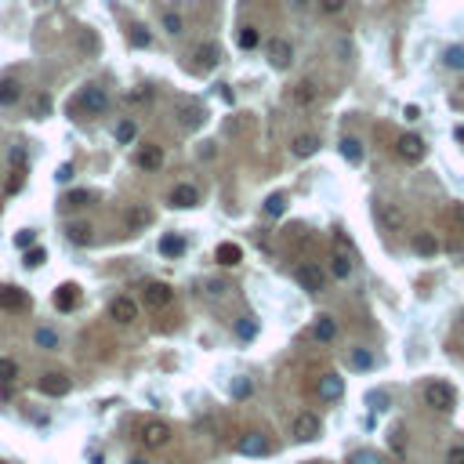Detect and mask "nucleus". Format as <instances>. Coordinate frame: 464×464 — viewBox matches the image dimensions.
Listing matches in <instances>:
<instances>
[{
	"label": "nucleus",
	"mask_w": 464,
	"mask_h": 464,
	"mask_svg": "<svg viewBox=\"0 0 464 464\" xmlns=\"http://www.w3.org/2000/svg\"><path fill=\"white\" fill-rule=\"evenodd\" d=\"M109 109V94H105V87H98V84H87V87H80L73 98H69V117L76 113V117H102Z\"/></svg>",
	"instance_id": "obj_1"
},
{
	"label": "nucleus",
	"mask_w": 464,
	"mask_h": 464,
	"mask_svg": "<svg viewBox=\"0 0 464 464\" xmlns=\"http://www.w3.org/2000/svg\"><path fill=\"white\" fill-rule=\"evenodd\" d=\"M454 403H457L454 385H446V381H428L424 385V406H431L436 413H450Z\"/></svg>",
	"instance_id": "obj_2"
},
{
	"label": "nucleus",
	"mask_w": 464,
	"mask_h": 464,
	"mask_svg": "<svg viewBox=\"0 0 464 464\" xmlns=\"http://www.w3.org/2000/svg\"><path fill=\"white\" fill-rule=\"evenodd\" d=\"M298 286H301V291H309V294H323L327 291V272L319 268L316 261H305L298 268Z\"/></svg>",
	"instance_id": "obj_3"
},
{
	"label": "nucleus",
	"mask_w": 464,
	"mask_h": 464,
	"mask_svg": "<svg viewBox=\"0 0 464 464\" xmlns=\"http://www.w3.org/2000/svg\"><path fill=\"white\" fill-rule=\"evenodd\" d=\"M395 153H399V160H406V164H421V160H424V138L421 135H399L395 138Z\"/></svg>",
	"instance_id": "obj_4"
},
{
	"label": "nucleus",
	"mask_w": 464,
	"mask_h": 464,
	"mask_svg": "<svg viewBox=\"0 0 464 464\" xmlns=\"http://www.w3.org/2000/svg\"><path fill=\"white\" fill-rule=\"evenodd\" d=\"M291 62H294V47L283 37H272L268 40V66L272 69H291Z\"/></svg>",
	"instance_id": "obj_5"
},
{
	"label": "nucleus",
	"mask_w": 464,
	"mask_h": 464,
	"mask_svg": "<svg viewBox=\"0 0 464 464\" xmlns=\"http://www.w3.org/2000/svg\"><path fill=\"white\" fill-rule=\"evenodd\" d=\"M141 442H146V450H160V446L171 442V428L164 421H146L141 424Z\"/></svg>",
	"instance_id": "obj_6"
},
{
	"label": "nucleus",
	"mask_w": 464,
	"mask_h": 464,
	"mask_svg": "<svg viewBox=\"0 0 464 464\" xmlns=\"http://www.w3.org/2000/svg\"><path fill=\"white\" fill-rule=\"evenodd\" d=\"M319 431H323V421H319L316 413H298V421H294V439L298 442H316Z\"/></svg>",
	"instance_id": "obj_7"
},
{
	"label": "nucleus",
	"mask_w": 464,
	"mask_h": 464,
	"mask_svg": "<svg viewBox=\"0 0 464 464\" xmlns=\"http://www.w3.org/2000/svg\"><path fill=\"white\" fill-rule=\"evenodd\" d=\"M236 450L243 454V457H265V454L272 450V442H268V436L250 431V436H239V439H236Z\"/></svg>",
	"instance_id": "obj_8"
},
{
	"label": "nucleus",
	"mask_w": 464,
	"mask_h": 464,
	"mask_svg": "<svg viewBox=\"0 0 464 464\" xmlns=\"http://www.w3.org/2000/svg\"><path fill=\"white\" fill-rule=\"evenodd\" d=\"M37 388H40L44 395H55V399H62V395H69V388H73V381H69L66 374H58V370H51V374H44V377L37 381Z\"/></svg>",
	"instance_id": "obj_9"
},
{
	"label": "nucleus",
	"mask_w": 464,
	"mask_h": 464,
	"mask_svg": "<svg viewBox=\"0 0 464 464\" xmlns=\"http://www.w3.org/2000/svg\"><path fill=\"white\" fill-rule=\"evenodd\" d=\"M0 309L4 312H26L29 309V294L22 286H0Z\"/></svg>",
	"instance_id": "obj_10"
},
{
	"label": "nucleus",
	"mask_w": 464,
	"mask_h": 464,
	"mask_svg": "<svg viewBox=\"0 0 464 464\" xmlns=\"http://www.w3.org/2000/svg\"><path fill=\"white\" fill-rule=\"evenodd\" d=\"M218 58H221V51H218V44H211V40H203L196 51H193V69H200V73H211L214 66H218Z\"/></svg>",
	"instance_id": "obj_11"
},
{
	"label": "nucleus",
	"mask_w": 464,
	"mask_h": 464,
	"mask_svg": "<svg viewBox=\"0 0 464 464\" xmlns=\"http://www.w3.org/2000/svg\"><path fill=\"white\" fill-rule=\"evenodd\" d=\"M316 388H319V399H323V403H338V399L345 395V377H338V374H323Z\"/></svg>",
	"instance_id": "obj_12"
},
{
	"label": "nucleus",
	"mask_w": 464,
	"mask_h": 464,
	"mask_svg": "<svg viewBox=\"0 0 464 464\" xmlns=\"http://www.w3.org/2000/svg\"><path fill=\"white\" fill-rule=\"evenodd\" d=\"M167 203L178 207V211H185V207H196V203H200V189L189 185V182H185V185H174L171 196H167Z\"/></svg>",
	"instance_id": "obj_13"
},
{
	"label": "nucleus",
	"mask_w": 464,
	"mask_h": 464,
	"mask_svg": "<svg viewBox=\"0 0 464 464\" xmlns=\"http://www.w3.org/2000/svg\"><path fill=\"white\" fill-rule=\"evenodd\" d=\"M76 305H80V286L76 283H62L55 291V309L58 312H73Z\"/></svg>",
	"instance_id": "obj_14"
},
{
	"label": "nucleus",
	"mask_w": 464,
	"mask_h": 464,
	"mask_svg": "<svg viewBox=\"0 0 464 464\" xmlns=\"http://www.w3.org/2000/svg\"><path fill=\"white\" fill-rule=\"evenodd\" d=\"M109 316H113L117 319V323H135V319H138V305H135V301L131 298H113V305H109Z\"/></svg>",
	"instance_id": "obj_15"
},
{
	"label": "nucleus",
	"mask_w": 464,
	"mask_h": 464,
	"mask_svg": "<svg viewBox=\"0 0 464 464\" xmlns=\"http://www.w3.org/2000/svg\"><path fill=\"white\" fill-rule=\"evenodd\" d=\"M135 164L141 171H160V167H164V149H160V146H141L135 153Z\"/></svg>",
	"instance_id": "obj_16"
},
{
	"label": "nucleus",
	"mask_w": 464,
	"mask_h": 464,
	"mask_svg": "<svg viewBox=\"0 0 464 464\" xmlns=\"http://www.w3.org/2000/svg\"><path fill=\"white\" fill-rule=\"evenodd\" d=\"M312 338H316L319 345H330L334 338H338V319H334V316H316Z\"/></svg>",
	"instance_id": "obj_17"
},
{
	"label": "nucleus",
	"mask_w": 464,
	"mask_h": 464,
	"mask_svg": "<svg viewBox=\"0 0 464 464\" xmlns=\"http://www.w3.org/2000/svg\"><path fill=\"white\" fill-rule=\"evenodd\" d=\"M146 301H149L153 309H164V305H171V301H174V291H171L167 283H149L146 286Z\"/></svg>",
	"instance_id": "obj_18"
},
{
	"label": "nucleus",
	"mask_w": 464,
	"mask_h": 464,
	"mask_svg": "<svg viewBox=\"0 0 464 464\" xmlns=\"http://www.w3.org/2000/svg\"><path fill=\"white\" fill-rule=\"evenodd\" d=\"M374 214H377V221H381V225H385V229H399V225H403V211H399V207H388V203H374Z\"/></svg>",
	"instance_id": "obj_19"
},
{
	"label": "nucleus",
	"mask_w": 464,
	"mask_h": 464,
	"mask_svg": "<svg viewBox=\"0 0 464 464\" xmlns=\"http://www.w3.org/2000/svg\"><path fill=\"white\" fill-rule=\"evenodd\" d=\"M316 98H319V87L312 84V80H301V84L291 87V102L294 105H312Z\"/></svg>",
	"instance_id": "obj_20"
},
{
	"label": "nucleus",
	"mask_w": 464,
	"mask_h": 464,
	"mask_svg": "<svg viewBox=\"0 0 464 464\" xmlns=\"http://www.w3.org/2000/svg\"><path fill=\"white\" fill-rule=\"evenodd\" d=\"M160 254H164V258H182L185 254V236H178V232L160 236Z\"/></svg>",
	"instance_id": "obj_21"
},
{
	"label": "nucleus",
	"mask_w": 464,
	"mask_h": 464,
	"mask_svg": "<svg viewBox=\"0 0 464 464\" xmlns=\"http://www.w3.org/2000/svg\"><path fill=\"white\" fill-rule=\"evenodd\" d=\"M410 247H413V254H421V258H431V254H439V239L431 232H418L410 239Z\"/></svg>",
	"instance_id": "obj_22"
},
{
	"label": "nucleus",
	"mask_w": 464,
	"mask_h": 464,
	"mask_svg": "<svg viewBox=\"0 0 464 464\" xmlns=\"http://www.w3.org/2000/svg\"><path fill=\"white\" fill-rule=\"evenodd\" d=\"M214 258H218V265H239L243 261V250H239V243H218V250H214Z\"/></svg>",
	"instance_id": "obj_23"
},
{
	"label": "nucleus",
	"mask_w": 464,
	"mask_h": 464,
	"mask_svg": "<svg viewBox=\"0 0 464 464\" xmlns=\"http://www.w3.org/2000/svg\"><path fill=\"white\" fill-rule=\"evenodd\" d=\"M123 221H127V229H131V232H138V229H146L153 221V211H149V207H131Z\"/></svg>",
	"instance_id": "obj_24"
},
{
	"label": "nucleus",
	"mask_w": 464,
	"mask_h": 464,
	"mask_svg": "<svg viewBox=\"0 0 464 464\" xmlns=\"http://www.w3.org/2000/svg\"><path fill=\"white\" fill-rule=\"evenodd\" d=\"M374 363H377V359H374L370 348H352V352H348V366H352V370H370Z\"/></svg>",
	"instance_id": "obj_25"
},
{
	"label": "nucleus",
	"mask_w": 464,
	"mask_h": 464,
	"mask_svg": "<svg viewBox=\"0 0 464 464\" xmlns=\"http://www.w3.org/2000/svg\"><path fill=\"white\" fill-rule=\"evenodd\" d=\"M62 203L73 207V211H80V207H91L94 203V193H91V189H73V193L62 196Z\"/></svg>",
	"instance_id": "obj_26"
},
{
	"label": "nucleus",
	"mask_w": 464,
	"mask_h": 464,
	"mask_svg": "<svg viewBox=\"0 0 464 464\" xmlns=\"http://www.w3.org/2000/svg\"><path fill=\"white\" fill-rule=\"evenodd\" d=\"M341 156L348 160V164H363V141L359 138H341Z\"/></svg>",
	"instance_id": "obj_27"
},
{
	"label": "nucleus",
	"mask_w": 464,
	"mask_h": 464,
	"mask_svg": "<svg viewBox=\"0 0 464 464\" xmlns=\"http://www.w3.org/2000/svg\"><path fill=\"white\" fill-rule=\"evenodd\" d=\"M22 98V87H19V80H0V105H11V102H19Z\"/></svg>",
	"instance_id": "obj_28"
},
{
	"label": "nucleus",
	"mask_w": 464,
	"mask_h": 464,
	"mask_svg": "<svg viewBox=\"0 0 464 464\" xmlns=\"http://www.w3.org/2000/svg\"><path fill=\"white\" fill-rule=\"evenodd\" d=\"M319 153V138L316 135H298L294 138V156H316Z\"/></svg>",
	"instance_id": "obj_29"
},
{
	"label": "nucleus",
	"mask_w": 464,
	"mask_h": 464,
	"mask_svg": "<svg viewBox=\"0 0 464 464\" xmlns=\"http://www.w3.org/2000/svg\"><path fill=\"white\" fill-rule=\"evenodd\" d=\"M66 236H69V243H76V247H87V243H91V225H84V221H76V225H69V229H66Z\"/></svg>",
	"instance_id": "obj_30"
},
{
	"label": "nucleus",
	"mask_w": 464,
	"mask_h": 464,
	"mask_svg": "<svg viewBox=\"0 0 464 464\" xmlns=\"http://www.w3.org/2000/svg\"><path fill=\"white\" fill-rule=\"evenodd\" d=\"M127 44H131V47H149L153 44V33H149L146 26H131V29H127Z\"/></svg>",
	"instance_id": "obj_31"
},
{
	"label": "nucleus",
	"mask_w": 464,
	"mask_h": 464,
	"mask_svg": "<svg viewBox=\"0 0 464 464\" xmlns=\"http://www.w3.org/2000/svg\"><path fill=\"white\" fill-rule=\"evenodd\" d=\"M135 138H138V123L135 120H120L117 123V141H120V146H131Z\"/></svg>",
	"instance_id": "obj_32"
},
{
	"label": "nucleus",
	"mask_w": 464,
	"mask_h": 464,
	"mask_svg": "<svg viewBox=\"0 0 464 464\" xmlns=\"http://www.w3.org/2000/svg\"><path fill=\"white\" fill-rule=\"evenodd\" d=\"M330 268H334V276H338V280H348L352 276V258H348V254H334Z\"/></svg>",
	"instance_id": "obj_33"
},
{
	"label": "nucleus",
	"mask_w": 464,
	"mask_h": 464,
	"mask_svg": "<svg viewBox=\"0 0 464 464\" xmlns=\"http://www.w3.org/2000/svg\"><path fill=\"white\" fill-rule=\"evenodd\" d=\"M442 62H446L450 69H464V44H450V47H446Z\"/></svg>",
	"instance_id": "obj_34"
},
{
	"label": "nucleus",
	"mask_w": 464,
	"mask_h": 464,
	"mask_svg": "<svg viewBox=\"0 0 464 464\" xmlns=\"http://www.w3.org/2000/svg\"><path fill=\"white\" fill-rule=\"evenodd\" d=\"M258 29H254V26H243V29H239V33H236V44L239 47H243V51H250V47H258Z\"/></svg>",
	"instance_id": "obj_35"
},
{
	"label": "nucleus",
	"mask_w": 464,
	"mask_h": 464,
	"mask_svg": "<svg viewBox=\"0 0 464 464\" xmlns=\"http://www.w3.org/2000/svg\"><path fill=\"white\" fill-rule=\"evenodd\" d=\"M283 211H286V196H283V193H272V196L265 200V214H268V218H280Z\"/></svg>",
	"instance_id": "obj_36"
},
{
	"label": "nucleus",
	"mask_w": 464,
	"mask_h": 464,
	"mask_svg": "<svg viewBox=\"0 0 464 464\" xmlns=\"http://www.w3.org/2000/svg\"><path fill=\"white\" fill-rule=\"evenodd\" d=\"M15 377H19V366H15V359L0 356V385H8V381H15Z\"/></svg>",
	"instance_id": "obj_37"
},
{
	"label": "nucleus",
	"mask_w": 464,
	"mask_h": 464,
	"mask_svg": "<svg viewBox=\"0 0 464 464\" xmlns=\"http://www.w3.org/2000/svg\"><path fill=\"white\" fill-rule=\"evenodd\" d=\"M44 261H47L44 247H29V250H26V258H22V265H26V268H40Z\"/></svg>",
	"instance_id": "obj_38"
},
{
	"label": "nucleus",
	"mask_w": 464,
	"mask_h": 464,
	"mask_svg": "<svg viewBox=\"0 0 464 464\" xmlns=\"http://www.w3.org/2000/svg\"><path fill=\"white\" fill-rule=\"evenodd\" d=\"M33 341H37L40 348H58V334H55V330H47V327H40V330L33 334Z\"/></svg>",
	"instance_id": "obj_39"
},
{
	"label": "nucleus",
	"mask_w": 464,
	"mask_h": 464,
	"mask_svg": "<svg viewBox=\"0 0 464 464\" xmlns=\"http://www.w3.org/2000/svg\"><path fill=\"white\" fill-rule=\"evenodd\" d=\"M182 26H185V22H182V15H178V11H167V15H164V29H167L171 37H178V33H182Z\"/></svg>",
	"instance_id": "obj_40"
},
{
	"label": "nucleus",
	"mask_w": 464,
	"mask_h": 464,
	"mask_svg": "<svg viewBox=\"0 0 464 464\" xmlns=\"http://www.w3.org/2000/svg\"><path fill=\"white\" fill-rule=\"evenodd\" d=\"M47 113H51V98H47V94H37V98H33V117L44 120Z\"/></svg>",
	"instance_id": "obj_41"
},
{
	"label": "nucleus",
	"mask_w": 464,
	"mask_h": 464,
	"mask_svg": "<svg viewBox=\"0 0 464 464\" xmlns=\"http://www.w3.org/2000/svg\"><path fill=\"white\" fill-rule=\"evenodd\" d=\"M348 464H381V457L374 450H356V454L348 457Z\"/></svg>",
	"instance_id": "obj_42"
},
{
	"label": "nucleus",
	"mask_w": 464,
	"mask_h": 464,
	"mask_svg": "<svg viewBox=\"0 0 464 464\" xmlns=\"http://www.w3.org/2000/svg\"><path fill=\"white\" fill-rule=\"evenodd\" d=\"M236 334H239V338H254V334H258V323H254L250 316H243V319L236 323Z\"/></svg>",
	"instance_id": "obj_43"
},
{
	"label": "nucleus",
	"mask_w": 464,
	"mask_h": 464,
	"mask_svg": "<svg viewBox=\"0 0 464 464\" xmlns=\"http://www.w3.org/2000/svg\"><path fill=\"white\" fill-rule=\"evenodd\" d=\"M250 392H254V385H250L247 377H236V381H232V399H247Z\"/></svg>",
	"instance_id": "obj_44"
},
{
	"label": "nucleus",
	"mask_w": 464,
	"mask_h": 464,
	"mask_svg": "<svg viewBox=\"0 0 464 464\" xmlns=\"http://www.w3.org/2000/svg\"><path fill=\"white\" fill-rule=\"evenodd\" d=\"M80 47H84L87 55H94V51H98V40H94V33H91V29H80Z\"/></svg>",
	"instance_id": "obj_45"
},
{
	"label": "nucleus",
	"mask_w": 464,
	"mask_h": 464,
	"mask_svg": "<svg viewBox=\"0 0 464 464\" xmlns=\"http://www.w3.org/2000/svg\"><path fill=\"white\" fill-rule=\"evenodd\" d=\"M22 185H26V167H19V171L11 174V182H8V196H15Z\"/></svg>",
	"instance_id": "obj_46"
},
{
	"label": "nucleus",
	"mask_w": 464,
	"mask_h": 464,
	"mask_svg": "<svg viewBox=\"0 0 464 464\" xmlns=\"http://www.w3.org/2000/svg\"><path fill=\"white\" fill-rule=\"evenodd\" d=\"M33 239H37V236H33V229H22L19 236H15V247H22V250H29V247H33Z\"/></svg>",
	"instance_id": "obj_47"
},
{
	"label": "nucleus",
	"mask_w": 464,
	"mask_h": 464,
	"mask_svg": "<svg viewBox=\"0 0 464 464\" xmlns=\"http://www.w3.org/2000/svg\"><path fill=\"white\" fill-rule=\"evenodd\" d=\"M450 221L464 232V203H454V207H450Z\"/></svg>",
	"instance_id": "obj_48"
},
{
	"label": "nucleus",
	"mask_w": 464,
	"mask_h": 464,
	"mask_svg": "<svg viewBox=\"0 0 464 464\" xmlns=\"http://www.w3.org/2000/svg\"><path fill=\"white\" fill-rule=\"evenodd\" d=\"M446 464H464V446H450L446 450Z\"/></svg>",
	"instance_id": "obj_49"
},
{
	"label": "nucleus",
	"mask_w": 464,
	"mask_h": 464,
	"mask_svg": "<svg viewBox=\"0 0 464 464\" xmlns=\"http://www.w3.org/2000/svg\"><path fill=\"white\" fill-rule=\"evenodd\" d=\"M385 399H388L385 392H370V399H366V403H370L374 410H385Z\"/></svg>",
	"instance_id": "obj_50"
},
{
	"label": "nucleus",
	"mask_w": 464,
	"mask_h": 464,
	"mask_svg": "<svg viewBox=\"0 0 464 464\" xmlns=\"http://www.w3.org/2000/svg\"><path fill=\"white\" fill-rule=\"evenodd\" d=\"M319 4H323V11H341L345 0H319Z\"/></svg>",
	"instance_id": "obj_51"
},
{
	"label": "nucleus",
	"mask_w": 464,
	"mask_h": 464,
	"mask_svg": "<svg viewBox=\"0 0 464 464\" xmlns=\"http://www.w3.org/2000/svg\"><path fill=\"white\" fill-rule=\"evenodd\" d=\"M55 178H58V182H69V178H73V167H69V164H62Z\"/></svg>",
	"instance_id": "obj_52"
},
{
	"label": "nucleus",
	"mask_w": 464,
	"mask_h": 464,
	"mask_svg": "<svg viewBox=\"0 0 464 464\" xmlns=\"http://www.w3.org/2000/svg\"><path fill=\"white\" fill-rule=\"evenodd\" d=\"M127 464H149L146 457H131V461H127Z\"/></svg>",
	"instance_id": "obj_53"
},
{
	"label": "nucleus",
	"mask_w": 464,
	"mask_h": 464,
	"mask_svg": "<svg viewBox=\"0 0 464 464\" xmlns=\"http://www.w3.org/2000/svg\"><path fill=\"white\" fill-rule=\"evenodd\" d=\"M309 464H323V461H309Z\"/></svg>",
	"instance_id": "obj_54"
},
{
	"label": "nucleus",
	"mask_w": 464,
	"mask_h": 464,
	"mask_svg": "<svg viewBox=\"0 0 464 464\" xmlns=\"http://www.w3.org/2000/svg\"><path fill=\"white\" fill-rule=\"evenodd\" d=\"M0 464H4V461H0Z\"/></svg>",
	"instance_id": "obj_55"
}]
</instances>
